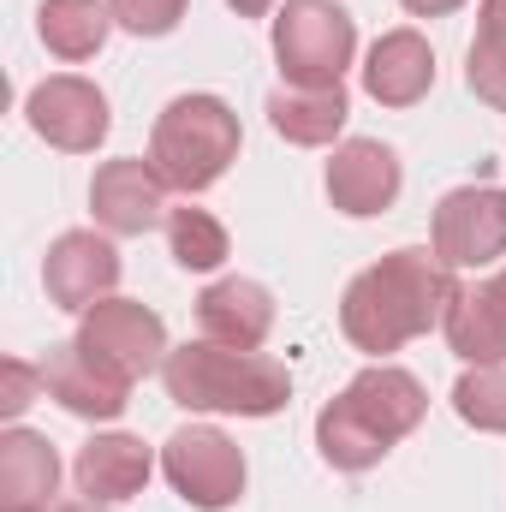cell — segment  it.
Segmentation results:
<instances>
[{
  "instance_id": "ffe728a7",
  "label": "cell",
  "mask_w": 506,
  "mask_h": 512,
  "mask_svg": "<svg viewBox=\"0 0 506 512\" xmlns=\"http://www.w3.org/2000/svg\"><path fill=\"white\" fill-rule=\"evenodd\" d=\"M114 6L108 0H42L36 6V36L54 60H96L114 36Z\"/></svg>"
},
{
  "instance_id": "30bf717a",
  "label": "cell",
  "mask_w": 506,
  "mask_h": 512,
  "mask_svg": "<svg viewBox=\"0 0 506 512\" xmlns=\"http://www.w3.org/2000/svg\"><path fill=\"white\" fill-rule=\"evenodd\" d=\"M90 215L108 239H143L155 227H167V179L149 167V155H120L102 161L90 179Z\"/></svg>"
},
{
  "instance_id": "7a4b0ae2",
  "label": "cell",
  "mask_w": 506,
  "mask_h": 512,
  "mask_svg": "<svg viewBox=\"0 0 506 512\" xmlns=\"http://www.w3.org/2000/svg\"><path fill=\"white\" fill-rule=\"evenodd\" d=\"M423 417H429V387L399 364H370L316 411V447L334 471H370Z\"/></svg>"
},
{
  "instance_id": "3957f363",
  "label": "cell",
  "mask_w": 506,
  "mask_h": 512,
  "mask_svg": "<svg viewBox=\"0 0 506 512\" xmlns=\"http://www.w3.org/2000/svg\"><path fill=\"white\" fill-rule=\"evenodd\" d=\"M161 387L173 405L203 417H274L292 405V370L268 352H239L215 340H185L167 352Z\"/></svg>"
},
{
  "instance_id": "5b68a950",
  "label": "cell",
  "mask_w": 506,
  "mask_h": 512,
  "mask_svg": "<svg viewBox=\"0 0 506 512\" xmlns=\"http://www.w3.org/2000/svg\"><path fill=\"white\" fill-rule=\"evenodd\" d=\"M274 60L286 84H340L358 60V24L340 0H286L274 6Z\"/></svg>"
},
{
  "instance_id": "7402d4cb",
  "label": "cell",
  "mask_w": 506,
  "mask_h": 512,
  "mask_svg": "<svg viewBox=\"0 0 506 512\" xmlns=\"http://www.w3.org/2000/svg\"><path fill=\"white\" fill-rule=\"evenodd\" d=\"M453 411L483 435H506V364H465L453 382Z\"/></svg>"
},
{
  "instance_id": "ac0fdd59",
  "label": "cell",
  "mask_w": 506,
  "mask_h": 512,
  "mask_svg": "<svg viewBox=\"0 0 506 512\" xmlns=\"http://www.w3.org/2000/svg\"><path fill=\"white\" fill-rule=\"evenodd\" d=\"M60 453L48 435L12 423L0 435V512H54Z\"/></svg>"
},
{
  "instance_id": "9a60e30c",
  "label": "cell",
  "mask_w": 506,
  "mask_h": 512,
  "mask_svg": "<svg viewBox=\"0 0 506 512\" xmlns=\"http://www.w3.org/2000/svg\"><path fill=\"white\" fill-rule=\"evenodd\" d=\"M441 334H447L453 358H465V364H506V268L489 280L453 286Z\"/></svg>"
},
{
  "instance_id": "52a82bcc",
  "label": "cell",
  "mask_w": 506,
  "mask_h": 512,
  "mask_svg": "<svg viewBox=\"0 0 506 512\" xmlns=\"http://www.w3.org/2000/svg\"><path fill=\"white\" fill-rule=\"evenodd\" d=\"M96 364H108L114 376H126L131 387L143 382L149 370H161L167 364V322L149 310V304H137V298H102L96 310H84L78 316V334H72Z\"/></svg>"
},
{
  "instance_id": "e0dca14e",
  "label": "cell",
  "mask_w": 506,
  "mask_h": 512,
  "mask_svg": "<svg viewBox=\"0 0 506 512\" xmlns=\"http://www.w3.org/2000/svg\"><path fill=\"white\" fill-rule=\"evenodd\" d=\"M72 477H78V495L84 501H102V507H120L131 495L149 489L155 477V453L126 435V429H108V435H90L72 459Z\"/></svg>"
},
{
  "instance_id": "6da1fadb",
  "label": "cell",
  "mask_w": 506,
  "mask_h": 512,
  "mask_svg": "<svg viewBox=\"0 0 506 512\" xmlns=\"http://www.w3.org/2000/svg\"><path fill=\"white\" fill-rule=\"evenodd\" d=\"M453 286H459L453 268L429 245H399L381 262H370L364 274H352V286L340 298V334L358 352H370L376 364H387V352L441 328Z\"/></svg>"
},
{
  "instance_id": "4316f807",
  "label": "cell",
  "mask_w": 506,
  "mask_h": 512,
  "mask_svg": "<svg viewBox=\"0 0 506 512\" xmlns=\"http://www.w3.org/2000/svg\"><path fill=\"white\" fill-rule=\"evenodd\" d=\"M411 18H447V12H459L465 0H399Z\"/></svg>"
},
{
  "instance_id": "8992f818",
  "label": "cell",
  "mask_w": 506,
  "mask_h": 512,
  "mask_svg": "<svg viewBox=\"0 0 506 512\" xmlns=\"http://www.w3.org/2000/svg\"><path fill=\"white\" fill-rule=\"evenodd\" d=\"M161 477H167V489H173L185 507L227 512V507H239L251 471H245V453H239V441H233L227 429H215V423H185V429H173V435L161 441Z\"/></svg>"
},
{
  "instance_id": "f1b7e54d",
  "label": "cell",
  "mask_w": 506,
  "mask_h": 512,
  "mask_svg": "<svg viewBox=\"0 0 506 512\" xmlns=\"http://www.w3.org/2000/svg\"><path fill=\"white\" fill-rule=\"evenodd\" d=\"M54 512H114V507H102V501H66V507H54Z\"/></svg>"
},
{
  "instance_id": "7c38bea8",
  "label": "cell",
  "mask_w": 506,
  "mask_h": 512,
  "mask_svg": "<svg viewBox=\"0 0 506 512\" xmlns=\"http://www.w3.org/2000/svg\"><path fill=\"white\" fill-rule=\"evenodd\" d=\"M399 185H405V167L399 155L381 143V137H346L334 143L328 155V203L352 221H376L399 203Z\"/></svg>"
},
{
  "instance_id": "484cf974",
  "label": "cell",
  "mask_w": 506,
  "mask_h": 512,
  "mask_svg": "<svg viewBox=\"0 0 506 512\" xmlns=\"http://www.w3.org/2000/svg\"><path fill=\"white\" fill-rule=\"evenodd\" d=\"M477 30L483 36H506V0H483L477 6Z\"/></svg>"
},
{
  "instance_id": "ba28073f",
  "label": "cell",
  "mask_w": 506,
  "mask_h": 512,
  "mask_svg": "<svg viewBox=\"0 0 506 512\" xmlns=\"http://www.w3.org/2000/svg\"><path fill=\"white\" fill-rule=\"evenodd\" d=\"M429 251L453 274L459 268H495L506 256V191L501 185H459L429 215Z\"/></svg>"
},
{
  "instance_id": "4fadbf2b",
  "label": "cell",
  "mask_w": 506,
  "mask_h": 512,
  "mask_svg": "<svg viewBox=\"0 0 506 512\" xmlns=\"http://www.w3.org/2000/svg\"><path fill=\"white\" fill-rule=\"evenodd\" d=\"M42 382H48V399H54L60 411H72V417H84V423H114V417L131 405V382L114 376L108 364H96L78 340L48 346Z\"/></svg>"
},
{
  "instance_id": "2e32d148",
  "label": "cell",
  "mask_w": 506,
  "mask_h": 512,
  "mask_svg": "<svg viewBox=\"0 0 506 512\" xmlns=\"http://www.w3.org/2000/svg\"><path fill=\"white\" fill-rule=\"evenodd\" d=\"M197 328L215 346H239V352H262V340L274 334V292L251 280V274H227L215 286H203L197 298Z\"/></svg>"
},
{
  "instance_id": "44dd1931",
  "label": "cell",
  "mask_w": 506,
  "mask_h": 512,
  "mask_svg": "<svg viewBox=\"0 0 506 512\" xmlns=\"http://www.w3.org/2000/svg\"><path fill=\"white\" fill-rule=\"evenodd\" d=\"M167 251H173V262H179L185 274H215V268L233 256V239H227V227H221L209 209L185 203V209L167 215Z\"/></svg>"
},
{
  "instance_id": "8fae6325",
  "label": "cell",
  "mask_w": 506,
  "mask_h": 512,
  "mask_svg": "<svg viewBox=\"0 0 506 512\" xmlns=\"http://www.w3.org/2000/svg\"><path fill=\"white\" fill-rule=\"evenodd\" d=\"M120 274H126V262L114 251V239H108V233H90V227L60 233V239L48 245V256H42L48 304L72 310V316H84V310H96L102 298H114Z\"/></svg>"
},
{
  "instance_id": "83f0119b",
  "label": "cell",
  "mask_w": 506,
  "mask_h": 512,
  "mask_svg": "<svg viewBox=\"0 0 506 512\" xmlns=\"http://www.w3.org/2000/svg\"><path fill=\"white\" fill-rule=\"evenodd\" d=\"M227 6H233L239 18H268V12H274V0H227Z\"/></svg>"
},
{
  "instance_id": "9c48e42d",
  "label": "cell",
  "mask_w": 506,
  "mask_h": 512,
  "mask_svg": "<svg viewBox=\"0 0 506 512\" xmlns=\"http://www.w3.org/2000/svg\"><path fill=\"white\" fill-rule=\"evenodd\" d=\"M24 120L60 155H96L114 131V108H108L102 84H90L78 72H54L24 96Z\"/></svg>"
},
{
  "instance_id": "d4e9b609",
  "label": "cell",
  "mask_w": 506,
  "mask_h": 512,
  "mask_svg": "<svg viewBox=\"0 0 506 512\" xmlns=\"http://www.w3.org/2000/svg\"><path fill=\"white\" fill-rule=\"evenodd\" d=\"M36 393H48L42 364H24V358H6V364H0V417H6V423H18V417L36 405Z\"/></svg>"
},
{
  "instance_id": "277c9868",
  "label": "cell",
  "mask_w": 506,
  "mask_h": 512,
  "mask_svg": "<svg viewBox=\"0 0 506 512\" xmlns=\"http://www.w3.org/2000/svg\"><path fill=\"white\" fill-rule=\"evenodd\" d=\"M245 149V131H239V114L209 96V90H191V96H173L161 114H155V131H149V167L167 179V191L179 197H197L209 185L227 179V167L239 161Z\"/></svg>"
},
{
  "instance_id": "5bb4252c",
  "label": "cell",
  "mask_w": 506,
  "mask_h": 512,
  "mask_svg": "<svg viewBox=\"0 0 506 512\" xmlns=\"http://www.w3.org/2000/svg\"><path fill=\"white\" fill-rule=\"evenodd\" d=\"M435 90V48L423 30H381L364 54V96L381 108H417Z\"/></svg>"
},
{
  "instance_id": "d6986e66",
  "label": "cell",
  "mask_w": 506,
  "mask_h": 512,
  "mask_svg": "<svg viewBox=\"0 0 506 512\" xmlns=\"http://www.w3.org/2000/svg\"><path fill=\"white\" fill-rule=\"evenodd\" d=\"M352 120L346 84H280L268 90V126L298 149H328Z\"/></svg>"
},
{
  "instance_id": "603a6c76",
  "label": "cell",
  "mask_w": 506,
  "mask_h": 512,
  "mask_svg": "<svg viewBox=\"0 0 506 512\" xmlns=\"http://www.w3.org/2000/svg\"><path fill=\"white\" fill-rule=\"evenodd\" d=\"M465 84H471V96L483 108L506 114V36H483L477 30V42L465 54Z\"/></svg>"
},
{
  "instance_id": "cb8c5ba5",
  "label": "cell",
  "mask_w": 506,
  "mask_h": 512,
  "mask_svg": "<svg viewBox=\"0 0 506 512\" xmlns=\"http://www.w3.org/2000/svg\"><path fill=\"white\" fill-rule=\"evenodd\" d=\"M108 6H114V24L131 36H173L191 0H108Z\"/></svg>"
}]
</instances>
